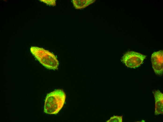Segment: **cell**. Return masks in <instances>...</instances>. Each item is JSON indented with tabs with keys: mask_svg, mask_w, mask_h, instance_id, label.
Instances as JSON below:
<instances>
[{
	"mask_svg": "<svg viewBox=\"0 0 163 122\" xmlns=\"http://www.w3.org/2000/svg\"><path fill=\"white\" fill-rule=\"evenodd\" d=\"M66 95L63 90L57 89L48 94L45 98L44 112L50 114L58 113L63 107Z\"/></svg>",
	"mask_w": 163,
	"mask_h": 122,
	"instance_id": "obj_1",
	"label": "cell"
},
{
	"mask_svg": "<svg viewBox=\"0 0 163 122\" xmlns=\"http://www.w3.org/2000/svg\"><path fill=\"white\" fill-rule=\"evenodd\" d=\"M40 1L49 5L55 6L56 4V0H41Z\"/></svg>",
	"mask_w": 163,
	"mask_h": 122,
	"instance_id": "obj_8",
	"label": "cell"
},
{
	"mask_svg": "<svg viewBox=\"0 0 163 122\" xmlns=\"http://www.w3.org/2000/svg\"><path fill=\"white\" fill-rule=\"evenodd\" d=\"M122 116H114L111 117L109 119L107 120L106 122H122Z\"/></svg>",
	"mask_w": 163,
	"mask_h": 122,
	"instance_id": "obj_7",
	"label": "cell"
},
{
	"mask_svg": "<svg viewBox=\"0 0 163 122\" xmlns=\"http://www.w3.org/2000/svg\"><path fill=\"white\" fill-rule=\"evenodd\" d=\"M96 1L95 0H73L72 2L75 8L81 9L86 7Z\"/></svg>",
	"mask_w": 163,
	"mask_h": 122,
	"instance_id": "obj_6",
	"label": "cell"
},
{
	"mask_svg": "<svg viewBox=\"0 0 163 122\" xmlns=\"http://www.w3.org/2000/svg\"><path fill=\"white\" fill-rule=\"evenodd\" d=\"M163 51L155 52L152 54L151 61L155 73L159 76L163 74Z\"/></svg>",
	"mask_w": 163,
	"mask_h": 122,
	"instance_id": "obj_4",
	"label": "cell"
},
{
	"mask_svg": "<svg viewBox=\"0 0 163 122\" xmlns=\"http://www.w3.org/2000/svg\"><path fill=\"white\" fill-rule=\"evenodd\" d=\"M30 50L35 58L46 68L51 69H58L59 62L53 53L47 50L36 46L31 47Z\"/></svg>",
	"mask_w": 163,
	"mask_h": 122,
	"instance_id": "obj_2",
	"label": "cell"
},
{
	"mask_svg": "<svg viewBox=\"0 0 163 122\" xmlns=\"http://www.w3.org/2000/svg\"><path fill=\"white\" fill-rule=\"evenodd\" d=\"M146 56L133 51L126 53L122 57V61L128 67L135 68L142 63Z\"/></svg>",
	"mask_w": 163,
	"mask_h": 122,
	"instance_id": "obj_3",
	"label": "cell"
},
{
	"mask_svg": "<svg viewBox=\"0 0 163 122\" xmlns=\"http://www.w3.org/2000/svg\"><path fill=\"white\" fill-rule=\"evenodd\" d=\"M155 106V114L157 115L163 113V94L159 90L155 91L153 93Z\"/></svg>",
	"mask_w": 163,
	"mask_h": 122,
	"instance_id": "obj_5",
	"label": "cell"
}]
</instances>
